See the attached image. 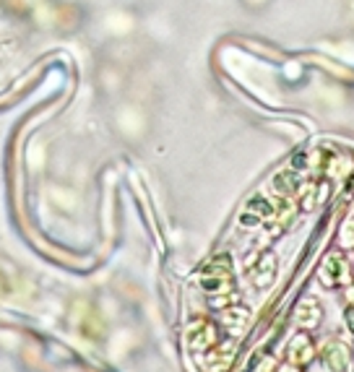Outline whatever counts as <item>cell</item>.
<instances>
[{
	"label": "cell",
	"mask_w": 354,
	"mask_h": 372,
	"mask_svg": "<svg viewBox=\"0 0 354 372\" xmlns=\"http://www.w3.org/2000/svg\"><path fill=\"white\" fill-rule=\"evenodd\" d=\"M349 326H352V328H354V310H352V312H349Z\"/></svg>",
	"instance_id": "obj_3"
},
{
	"label": "cell",
	"mask_w": 354,
	"mask_h": 372,
	"mask_svg": "<svg viewBox=\"0 0 354 372\" xmlns=\"http://www.w3.org/2000/svg\"><path fill=\"white\" fill-rule=\"evenodd\" d=\"M346 359H349V357H346L344 346L336 344V346H331V349L326 352V362H328V367H334V370H344Z\"/></svg>",
	"instance_id": "obj_1"
},
{
	"label": "cell",
	"mask_w": 354,
	"mask_h": 372,
	"mask_svg": "<svg viewBox=\"0 0 354 372\" xmlns=\"http://www.w3.org/2000/svg\"><path fill=\"white\" fill-rule=\"evenodd\" d=\"M308 352H310V344L305 341V338H302V341H297V344L292 346V354H297L300 359H305V357H308Z\"/></svg>",
	"instance_id": "obj_2"
}]
</instances>
